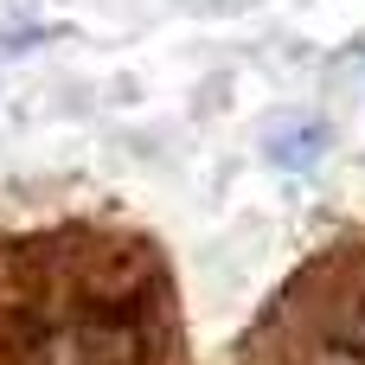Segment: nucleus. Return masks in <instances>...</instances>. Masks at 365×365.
Wrapping results in <instances>:
<instances>
[{
  "instance_id": "1",
  "label": "nucleus",
  "mask_w": 365,
  "mask_h": 365,
  "mask_svg": "<svg viewBox=\"0 0 365 365\" xmlns=\"http://www.w3.org/2000/svg\"><path fill=\"white\" fill-rule=\"evenodd\" d=\"M167 269L141 237L51 231L0 250V365H167Z\"/></svg>"
},
{
  "instance_id": "3",
  "label": "nucleus",
  "mask_w": 365,
  "mask_h": 365,
  "mask_svg": "<svg viewBox=\"0 0 365 365\" xmlns=\"http://www.w3.org/2000/svg\"><path fill=\"white\" fill-rule=\"evenodd\" d=\"M321 154V128L314 122H302V128H289V141H276V160L282 167H308Z\"/></svg>"
},
{
  "instance_id": "2",
  "label": "nucleus",
  "mask_w": 365,
  "mask_h": 365,
  "mask_svg": "<svg viewBox=\"0 0 365 365\" xmlns=\"http://www.w3.org/2000/svg\"><path fill=\"white\" fill-rule=\"evenodd\" d=\"M282 365H365V263H327L282 308Z\"/></svg>"
}]
</instances>
